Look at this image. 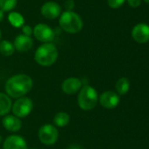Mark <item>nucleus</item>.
<instances>
[{
	"label": "nucleus",
	"mask_w": 149,
	"mask_h": 149,
	"mask_svg": "<svg viewBox=\"0 0 149 149\" xmlns=\"http://www.w3.org/2000/svg\"><path fill=\"white\" fill-rule=\"evenodd\" d=\"M98 93L97 90L90 86H84L80 89L77 103L79 107L83 111H90L98 102Z\"/></svg>",
	"instance_id": "20e7f679"
},
{
	"label": "nucleus",
	"mask_w": 149,
	"mask_h": 149,
	"mask_svg": "<svg viewBox=\"0 0 149 149\" xmlns=\"http://www.w3.org/2000/svg\"><path fill=\"white\" fill-rule=\"evenodd\" d=\"M144 1H145V2H146L147 3H149V0H144Z\"/></svg>",
	"instance_id": "bb28decb"
},
{
	"label": "nucleus",
	"mask_w": 149,
	"mask_h": 149,
	"mask_svg": "<svg viewBox=\"0 0 149 149\" xmlns=\"http://www.w3.org/2000/svg\"><path fill=\"white\" fill-rule=\"evenodd\" d=\"M18 0H0V9L3 11H10L17 5Z\"/></svg>",
	"instance_id": "aec40b11"
},
{
	"label": "nucleus",
	"mask_w": 149,
	"mask_h": 149,
	"mask_svg": "<svg viewBox=\"0 0 149 149\" xmlns=\"http://www.w3.org/2000/svg\"><path fill=\"white\" fill-rule=\"evenodd\" d=\"M133 38L140 43L144 44L149 41V25L147 24H138L132 31Z\"/></svg>",
	"instance_id": "9d476101"
},
{
	"label": "nucleus",
	"mask_w": 149,
	"mask_h": 149,
	"mask_svg": "<svg viewBox=\"0 0 149 149\" xmlns=\"http://www.w3.org/2000/svg\"><path fill=\"white\" fill-rule=\"evenodd\" d=\"M129 5L133 8H137L141 5V0H127Z\"/></svg>",
	"instance_id": "b1692460"
},
{
	"label": "nucleus",
	"mask_w": 149,
	"mask_h": 149,
	"mask_svg": "<svg viewBox=\"0 0 149 149\" xmlns=\"http://www.w3.org/2000/svg\"><path fill=\"white\" fill-rule=\"evenodd\" d=\"M8 20L11 24L16 28L22 27L24 25V17L18 12H11L8 16Z\"/></svg>",
	"instance_id": "a211bd4d"
},
{
	"label": "nucleus",
	"mask_w": 149,
	"mask_h": 149,
	"mask_svg": "<svg viewBox=\"0 0 149 149\" xmlns=\"http://www.w3.org/2000/svg\"><path fill=\"white\" fill-rule=\"evenodd\" d=\"M58 58V50L53 43H43L36 50L34 54L35 61L41 66H50Z\"/></svg>",
	"instance_id": "f03ea898"
},
{
	"label": "nucleus",
	"mask_w": 149,
	"mask_h": 149,
	"mask_svg": "<svg viewBox=\"0 0 149 149\" xmlns=\"http://www.w3.org/2000/svg\"><path fill=\"white\" fill-rule=\"evenodd\" d=\"M69 120H70V116L65 112H60L56 113L55 116L54 117V124L59 127H66L69 123Z\"/></svg>",
	"instance_id": "dca6fc26"
},
{
	"label": "nucleus",
	"mask_w": 149,
	"mask_h": 149,
	"mask_svg": "<svg viewBox=\"0 0 149 149\" xmlns=\"http://www.w3.org/2000/svg\"><path fill=\"white\" fill-rule=\"evenodd\" d=\"M82 81L77 78H68L61 84V90L68 95H73L78 93L82 88Z\"/></svg>",
	"instance_id": "9b49d317"
},
{
	"label": "nucleus",
	"mask_w": 149,
	"mask_h": 149,
	"mask_svg": "<svg viewBox=\"0 0 149 149\" xmlns=\"http://www.w3.org/2000/svg\"><path fill=\"white\" fill-rule=\"evenodd\" d=\"M1 36H2V35H1V31H0V39H1Z\"/></svg>",
	"instance_id": "cd10ccee"
},
{
	"label": "nucleus",
	"mask_w": 149,
	"mask_h": 149,
	"mask_svg": "<svg viewBox=\"0 0 149 149\" xmlns=\"http://www.w3.org/2000/svg\"><path fill=\"white\" fill-rule=\"evenodd\" d=\"M126 0H107V3L108 5L112 8V9H117L121 7Z\"/></svg>",
	"instance_id": "412c9836"
},
{
	"label": "nucleus",
	"mask_w": 149,
	"mask_h": 149,
	"mask_svg": "<svg viewBox=\"0 0 149 149\" xmlns=\"http://www.w3.org/2000/svg\"><path fill=\"white\" fill-rule=\"evenodd\" d=\"M4 149H27V143L24 138L18 135H11L3 143Z\"/></svg>",
	"instance_id": "f8f14e48"
},
{
	"label": "nucleus",
	"mask_w": 149,
	"mask_h": 149,
	"mask_svg": "<svg viewBox=\"0 0 149 149\" xmlns=\"http://www.w3.org/2000/svg\"><path fill=\"white\" fill-rule=\"evenodd\" d=\"M4 11L0 9V22H2L3 21V19H4Z\"/></svg>",
	"instance_id": "393cba45"
},
{
	"label": "nucleus",
	"mask_w": 149,
	"mask_h": 149,
	"mask_svg": "<svg viewBox=\"0 0 149 149\" xmlns=\"http://www.w3.org/2000/svg\"><path fill=\"white\" fill-rule=\"evenodd\" d=\"M33 82L30 76L26 74H16L8 79L4 90L10 98L18 99L24 97L32 87Z\"/></svg>",
	"instance_id": "f257e3e1"
},
{
	"label": "nucleus",
	"mask_w": 149,
	"mask_h": 149,
	"mask_svg": "<svg viewBox=\"0 0 149 149\" xmlns=\"http://www.w3.org/2000/svg\"><path fill=\"white\" fill-rule=\"evenodd\" d=\"M2 142H3V138H2V136L0 135V144H1Z\"/></svg>",
	"instance_id": "a878e982"
},
{
	"label": "nucleus",
	"mask_w": 149,
	"mask_h": 149,
	"mask_svg": "<svg viewBox=\"0 0 149 149\" xmlns=\"http://www.w3.org/2000/svg\"><path fill=\"white\" fill-rule=\"evenodd\" d=\"M22 31H23L24 35H26V36H31L32 34V30L29 25H23Z\"/></svg>",
	"instance_id": "4be33fe9"
},
{
	"label": "nucleus",
	"mask_w": 149,
	"mask_h": 149,
	"mask_svg": "<svg viewBox=\"0 0 149 149\" xmlns=\"http://www.w3.org/2000/svg\"><path fill=\"white\" fill-rule=\"evenodd\" d=\"M12 107V102L11 98L6 94L0 93V116L7 115Z\"/></svg>",
	"instance_id": "2eb2a0df"
},
{
	"label": "nucleus",
	"mask_w": 149,
	"mask_h": 149,
	"mask_svg": "<svg viewBox=\"0 0 149 149\" xmlns=\"http://www.w3.org/2000/svg\"><path fill=\"white\" fill-rule=\"evenodd\" d=\"M15 51L13 44L8 40H3L0 42V52L4 56H11Z\"/></svg>",
	"instance_id": "6ab92c4d"
},
{
	"label": "nucleus",
	"mask_w": 149,
	"mask_h": 149,
	"mask_svg": "<svg viewBox=\"0 0 149 149\" xmlns=\"http://www.w3.org/2000/svg\"><path fill=\"white\" fill-rule=\"evenodd\" d=\"M98 101L105 108L113 109L119 104L120 98L117 93L113 91H106L99 96Z\"/></svg>",
	"instance_id": "6e6552de"
},
{
	"label": "nucleus",
	"mask_w": 149,
	"mask_h": 149,
	"mask_svg": "<svg viewBox=\"0 0 149 149\" xmlns=\"http://www.w3.org/2000/svg\"><path fill=\"white\" fill-rule=\"evenodd\" d=\"M38 136L42 144L46 146H52L57 142L59 132L56 127L51 124H46L40 128Z\"/></svg>",
	"instance_id": "423d86ee"
},
{
	"label": "nucleus",
	"mask_w": 149,
	"mask_h": 149,
	"mask_svg": "<svg viewBox=\"0 0 149 149\" xmlns=\"http://www.w3.org/2000/svg\"><path fill=\"white\" fill-rule=\"evenodd\" d=\"M33 45V41L30 36H26L24 34H20L16 37L13 45L15 49L20 52H25L29 51Z\"/></svg>",
	"instance_id": "ddd939ff"
},
{
	"label": "nucleus",
	"mask_w": 149,
	"mask_h": 149,
	"mask_svg": "<svg viewBox=\"0 0 149 149\" xmlns=\"http://www.w3.org/2000/svg\"><path fill=\"white\" fill-rule=\"evenodd\" d=\"M64 5L67 10H71L75 7V2L74 0H66V2L64 3Z\"/></svg>",
	"instance_id": "5701e85b"
},
{
	"label": "nucleus",
	"mask_w": 149,
	"mask_h": 149,
	"mask_svg": "<svg viewBox=\"0 0 149 149\" xmlns=\"http://www.w3.org/2000/svg\"><path fill=\"white\" fill-rule=\"evenodd\" d=\"M32 34L37 40L42 43H52L55 36L54 30L46 24H38L35 25Z\"/></svg>",
	"instance_id": "0eeeda50"
},
{
	"label": "nucleus",
	"mask_w": 149,
	"mask_h": 149,
	"mask_svg": "<svg viewBox=\"0 0 149 149\" xmlns=\"http://www.w3.org/2000/svg\"><path fill=\"white\" fill-rule=\"evenodd\" d=\"M116 89L119 95H126L130 89V82L126 78L119 79L116 83Z\"/></svg>",
	"instance_id": "f3484780"
},
{
	"label": "nucleus",
	"mask_w": 149,
	"mask_h": 149,
	"mask_svg": "<svg viewBox=\"0 0 149 149\" xmlns=\"http://www.w3.org/2000/svg\"><path fill=\"white\" fill-rule=\"evenodd\" d=\"M40 12L44 17L47 19H54L61 14V8L59 3L50 1L45 3L41 6Z\"/></svg>",
	"instance_id": "1a4fd4ad"
},
{
	"label": "nucleus",
	"mask_w": 149,
	"mask_h": 149,
	"mask_svg": "<svg viewBox=\"0 0 149 149\" xmlns=\"http://www.w3.org/2000/svg\"><path fill=\"white\" fill-rule=\"evenodd\" d=\"M59 24L64 31L71 34L79 32L83 26L81 17L72 10H66L61 13Z\"/></svg>",
	"instance_id": "7ed1b4c3"
},
{
	"label": "nucleus",
	"mask_w": 149,
	"mask_h": 149,
	"mask_svg": "<svg viewBox=\"0 0 149 149\" xmlns=\"http://www.w3.org/2000/svg\"><path fill=\"white\" fill-rule=\"evenodd\" d=\"M33 107V103L32 100L28 97L18 98L11 107V111L14 116L18 118H25L27 117Z\"/></svg>",
	"instance_id": "39448f33"
},
{
	"label": "nucleus",
	"mask_w": 149,
	"mask_h": 149,
	"mask_svg": "<svg viewBox=\"0 0 149 149\" xmlns=\"http://www.w3.org/2000/svg\"><path fill=\"white\" fill-rule=\"evenodd\" d=\"M4 127L9 131V132H18L21 129L22 127V122L19 120V118L14 116V115H10L7 114L4 116V118L2 120Z\"/></svg>",
	"instance_id": "4468645a"
}]
</instances>
